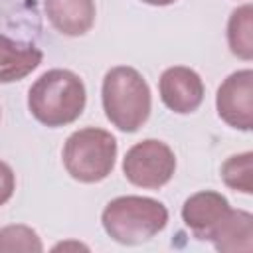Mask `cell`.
<instances>
[{"label": "cell", "instance_id": "8992f818", "mask_svg": "<svg viewBox=\"0 0 253 253\" xmlns=\"http://www.w3.org/2000/svg\"><path fill=\"white\" fill-rule=\"evenodd\" d=\"M217 115L223 123L239 130L253 126V71L239 69L223 79L215 95Z\"/></svg>", "mask_w": 253, "mask_h": 253}, {"label": "cell", "instance_id": "4fadbf2b", "mask_svg": "<svg viewBox=\"0 0 253 253\" xmlns=\"http://www.w3.org/2000/svg\"><path fill=\"white\" fill-rule=\"evenodd\" d=\"M221 178L227 188L251 194L253 192V152H241L229 156L221 164Z\"/></svg>", "mask_w": 253, "mask_h": 253}, {"label": "cell", "instance_id": "7a4b0ae2", "mask_svg": "<svg viewBox=\"0 0 253 253\" xmlns=\"http://www.w3.org/2000/svg\"><path fill=\"white\" fill-rule=\"evenodd\" d=\"M101 99L107 119L123 132H136L148 121L150 87L134 67L117 65L109 69L103 79Z\"/></svg>", "mask_w": 253, "mask_h": 253}, {"label": "cell", "instance_id": "277c9868", "mask_svg": "<svg viewBox=\"0 0 253 253\" xmlns=\"http://www.w3.org/2000/svg\"><path fill=\"white\" fill-rule=\"evenodd\" d=\"M61 156L63 166L73 180L97 184L115 168L117 140L105 128L85 126L67 136Z\"/></svg>", "mask_w": 253, "mask_h": 253}, {"label": "cell", "instance_id": "3957f363", "mask_svg": "<svg viewBox=\"0 0 253 253\" xmlns=\"http://www.w3.org/2000/svg\"><path fill=\"white\" fill-rule=\"evenodd\" d=\"M103 229L123 245H138L152 239L168 223V210L162 202L146 196H119L101 213Z\"/></svg>", "mask_w": 253, "mask_h": 253}, {"label": "cell", "instance_id": "7c38bea8", "mask_svg": "<svg viewBox=\"0 0 253 253\" xmlns=\"http://www.w3.org/2000/svg\"><path fill=\"white\" fill-rule=\"evenodd\" d=\"M227 43L239 59H253V6L243 4L235 8L227 20Z\"/></svg>", "mask_w": 253, "mask_h": 253}, {"label": "cell", "instance_id": "52a82bcc", "mask_svg": "<svg viewBox=\"0 0 253 253\" xmlns=\"http://www.w3.org/2000/svg\"><path fill=\"white\" fill-rule=\"evenodd\" d=\"M231 206L225 196L213 190H204L190 196L182 206V219L196 239L211 241L219 225L229 215Z\"/></svg>", "mask_w": 253, "mask_h": 253}, {"label": "cell", "instance_id": "5b68a950", "mask_svg": "<svg viewBox=\"0 0 253 253\" xmlns=\"http://www.w3.org/2000/svg\"><path fill=\"white\" fill-rule=\"evenodd\" d=\"M176 170V156L172 148L156 138H146L130 146L123 158V172L126 180L138 188L158 190L170 182Z\"/></svg>", "mask_w": 253, "mask_h": 253}, {"label": "cell", "instance_id": "9c48e42d", "mask_svg": "<svg viewBox=\"0 0 253 253\" xmlns=\"http://www.w3.org/2000/svg\"><path fill=\"white\" fill-rule=\"evenodd\" d=\"M51 26L63 36H83L95 22V0H43Z\"/></svg>", "mask_w": 253, "mask_h": 253}, {"label": "cell", "instance_id": "ba28073f", "mask_svg": "<svg viewBox=\"0 0 253 253\" xmlns=\"http://www.w3.org/2000/svg\"><path fill=\"white\" fill-rule=\"evenodd\" d=\"M158 91L162 103L180 115L194 113L204 101V81L202 77L184 65H174L164 69L158 81Z\"/></svg>", "mask_w": 253, "mask_h": 253}, {"label": "cell", "instance_id": "6da1fadb", "mask_svg": "<svg viewBox=\"0 0 253 253\" xmlns=\"http://www.w3.org/2000/svg\"><path fill=\"white\" fill-rule=\"evenodd\" d=\"M87 93L81 77L69 69H49L28 91L32 117L51 128L77 121L85 109Z\"/></svg>", "mask_w": 253, "mask_h": 253}, {"label": "cell", "instance_id": "8fae6325", "mask_svg": "<svg viewBox=\"0 0 253 253\" xmlns=\"http://www.w3.org/2000/svg\"><path fill=\"white\" fill-rule=\"evenodd\" d=\"M211 243L217 251H251L253 249V215L245 210H231L219 225Z\"/></svg>", "mask_w": 253, "mask_h": 253}, {"label": "cell", "instance_id": "9a60e30c", "mask_svg": "<svg viewBox=\"0 0 253 253\" xmlns=\"http://www.w3.org/2000/svg\"><path fill=\"white\" fill-rule=\"evenodd\" d=\"M16 190V176H14V170L4 162L0 160V206H4L12 194Z\"/></svg>", "mask_w": 253, "mask_h": 253}, {"label": "cell", "instance_id": "2e32d148", "mask_svg": "<svg viewBox=\"0 0 253 253\" xmlns=\"http://www.w3.org/2000/svg\"><path fill=\"white\" fill-rule=\"evenodd\" d=\"M142 2L150 6H168V4H174L176 0H142Z\"/></svg>", "mask_w": 253, "mask_h": 253}, {"label": "cell", "instance_id": "5bb4252c", "mask_svg": "<svg viewBox=\"0 0 253 253\" xmlns=\"http://www.w3.org/2000/svg\"><path fill=\"white\" fill-rule=\"evenodd\" d=\"M0 251L40 253L43 251V243L40 235L28 225H6L0 229Z\"/></svg>", "mask_w": 253, "mask_h": 253}, {"label": "cell", "instance_id": "30bf717a", "mask_svg": "<svg viewBox=\"0 0 253 253\" xmlns=\"http://www.w3.org/2000/svg\"><path fill=\"white\" fill-rule=\"evenodd\" d=\"M42 49L34 43L0 34V83H14L30 75L42 63Z\"/></svg>", "mask_w": 253, "mask_h": 253}]
</instances>
